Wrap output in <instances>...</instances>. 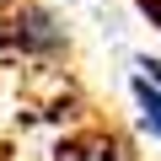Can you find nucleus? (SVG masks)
<instances>
[{"instance_id": "nucleus-4", "label": "nucleus", "mask_w": 161, "mask_h": 161, "mask_svg": "<svg viewBox=\"0 0 161 161\" xmlns=\"http://www.w3.org/2000/svg\"><path fill=\"white\" fill-rule=\"evenodd\" d=\"M134 70H145L150 80H161V59H150V54H140V59H134Z\"/></svg>"}, {"instance_id": "nucleus-1", "label": "nucleus", "mask_w": 161, "mask_h": 161, "mask_svg": "<svg viewBox=\"0 0 161 161\" xmlns=\"http://www.w3.org/2000/svg\"><path fill=\"white\" fill-rule=\"evenodd\" d=\"M6 43L22 59H59V54H70V27L43 0H22L11 11V22H6Z\"/></svg>"}, {"instance_id": "nucleus-2", "label": "nucleus", "mask_w": 161, "mask_h": 161, "mask_svg": "<svg viewBox=\"0 0 161 161\" xmlns=\"http://www.w3.org/2000/svg\"><path fill=\"white\" fill-rule=\"evenodd\" d=\"M54 161H140V156H134V140L118 129H80V134L59 140Z\"/></svg>"}, {"instance_id": "nucleus-5", "label": "nucleus", "mask_w": 161, "mask_h": 161, "mask_svg": "<svg viewBox=\"0 0 161 161\" xmlns=\"http://www.w3.org/2000/svg\"><path fill=\"white\" fill-rule=\"evenodd\" d=\"M140 11H145V16H150V22L161 27V0H140Z\"/></svg>"}, {"instance_id": "nucleus-3", "label": "nucleus", "mask_w": 161, "mask_h": 161, "mask_svg": "<svg viewBox=\"0 0 161 161\" xmlns=\"http://www.w3.org/2000/svg\"><path fill=\"white\" fill-rule=\"evenodd\" d=\"M129 97H134V108H140V129H145L150 140H161V80H150L145 70H134V75H129Z\"/></svg>"}]
</instances>
